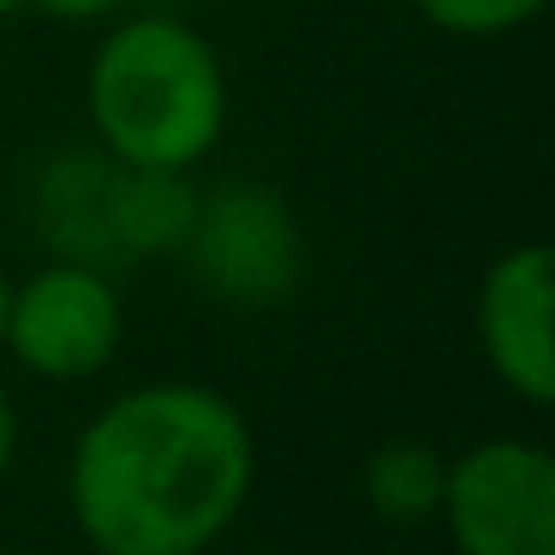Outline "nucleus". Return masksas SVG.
Wrapping results in <instances>:
<instances>
[{
    "label": "nucleus",
    "mask_w": 555,
    "mask_h": 555,
    "mask_svg": "<svg viewBox=\"0 0 555 555\" xmlns=\"http://www.w3.org/2000/svg\"><path fill=\"white\" fill-rule=\"evenodd\" d=\"M251 430L221 388L144 383L73 448V519L96 555H204L251 495Z\"/></svg>",
    "instance_id": "nucleus-1"
},
{
    "label": "nucleus",
    "mask_w": 555,
    "mask_h": 555,
    "mask_svg": "<svg viewBox=\"0 0 555 555\" xmlns=\"http://www.w3.org/2000/svg\"><path fill=\"white\" fill-rule=\"evenodd\" d=\"M90 120L102 150L126 168H197L228 126L216 49L168 13L114 25L90 61Z\"/></svg>",
    "instance_id": "nucleus-2"
},
{
    "label": "nucleus",
    "mask_w": 555,
    "mask_h": 555,
    "mask_svg": "<svg viewBox=\"0 0 555 555\" xmlns=\"http://www.w3.org/2000/svg\"><path fill=\"white\" fill-rule=\"evenodd\" d=\"M460 555H555V466L538 442H472L448 460L442 507Z\"/></svg>",
    "instance_id": "nucleus-3"
},
{
    "label": "nucleus",
    "mask_w": 555,
    "mask_h": 555,
    "mask_svg": "<svg viewBox=\"0 0 555 555\" xmlns=\"http://www.w3.org/2000/svg\"><path fill=\"white\" fill-rule=\"evenodd\" d=\"M185 263L216 299L263 311L281 305L305 275L299 221L269 185L233 180L221 192L197 197V216L185 228Z\"/></svg>",
    "instance_id": "nucleus-4"
},
{
    "label": "nucleus",
    "mask_w": 555,
    "mask_h": 555,
    "mask_svg": "<svg viewBox=\"0 0 555 555\" xmlns=\"http://www.w3.org/2000/svg\"><path fill=\"white\" fill-rule=\"evenodd\" d=\"M120 340H126V305L96 263L61 257V263L37 269L25 287H13L7 347L30 376L85 383L120 352Z\"/></svg>",
    "instance_id": "nucleus-5"
},
{
    "label": "nucleus",
    "mask_w": 555,
    "mask_h": 555,
    "mask_svg": "<svg viewBox=\"0 0 555 555\" xmlns=\"http://www.w3.org/2000/svg\"><path fill=\"white\" fill-rule=\"evenodd\" d=\"M550 245L526 240L502 251L483 269L478 287V347L483 364L507 395L526 406H550L555 400V347H550Z\"/></svg>",
    "instance_id": "nucleus-6"
},
{
    "label": "nucleus",
    "mask_w": 555,
    "mask_h": 555,
    "mask_svg": "<svg viewBox=\"0 0 555 555\" xmlns=\"http://www.w3.org/2000/svg\"><path fill=\"white\" fill-rule=\"evenodd\" d=\"M197 216V192L173 168H126L114 162L102 185V240L108 257H156L185 240Z\"/></svg>",
    "instance_id": "nucleus-7"
},
{
    "label": "nucleus",
    "mask_w": 555,
    "mask_h": 555,
    "mask_svg": "<svg viewBox=\"0 0 555 555\" xmlns=\"http://www.w3.org/2000/svg\"><path fill=\"white\" fill-rule=\"evenodd\" d=\"M442 478H448V460L430 442L400 436V442H383L364 460V502L395 526H412V519H430L442 507Z\"/></svg>",
    "instance_id": "nucleus-8"
},
{
    "label": "nucleus",
    "mask_w": 555,
    "mask_h": 555,
    "mask_svg": "<svg viewBox=\"0 0 555 555\" xmlns=\"http://www.w3.org/2000/svg\"><path fill=\"white\" fill-rule=\"evenodd\" d=\"M412 7L448 37H507L531 25L550 0H412Z\"/></svg>",
    "instance_id": "nucleus-9"
},
{
    "label": "nucleus",
    "mask_w": 555,
    "mask_h": 555,
    "mask_svg": "<svg viewBox=\"0 0 555 555\" xmlns=\"http://www.w3.org/2000/svg\"><path fill=\"white\" fill-rule=\"evenodd\" d=\"M37 13L61 18V25H90V18H108L120 0H30Z\"/></svg>",
    "instance_id": "nucleus-10"
},
{
    "label": "nucleus",
    "mask_w": 555,
    "mask_h": 555,
    "mask_svg": "<svg viewBox=\"0 0 555 555\" xmlns=\"http://www.w3.org/2000/svg\"><path fill=\"white\" fill-rule=\"evenodd\" d=\"M13 442H18V418H13V400L0 395V478L13 466Z\"/></svg>",
    "instance_id": "nucleus-11"
},
{
    "label": "nucleus",
    "mask_w": 555,
    "mask_h": 555,
    "mask_svg": "<svg viewBox=\"0 0 555 555\" xmlns=\"http://www.w3.org/2000/svg\"><path fill=\"white\" fill-rule=\"evenodd\" d=\"M7 311H13V281L0 275V347H7Z\"/></svg>",
    "instance_id": "nucleus-12"
},
{
    "label": "nucleus",
    "mask_w": 555,
    "mask_h": 555,
    "mask_svg": "<svg viewBox=\"0 0 555 555\" xmlns=\"http://www.w3.org/2000/svg\"><path fill=\"white\" fill-rule=\"evenodd\" d=\"M18 7H25V0H0V18H7V13H18Z\"/></svg>",
    "instance_id": "nucleus-13"
}]
</instances>
